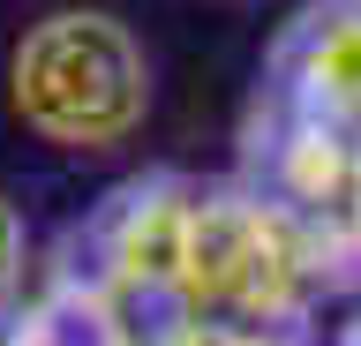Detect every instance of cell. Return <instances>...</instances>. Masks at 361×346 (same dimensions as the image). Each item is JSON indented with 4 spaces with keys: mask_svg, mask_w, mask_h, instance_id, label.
I'll return each instance as SVG.
<instances>
[{
    "mask_svg": "<svg viewBox=\"0 0 361 346\" xmlns=\"http://www.w3.org/2000/svg\"><path fill=\"white\" fill-rule=\"evenodd\" d=\"M0 346H135V331L121 323V309L106 294L45 271L38 294L23 301V316L0 331Z\"/></svg>",
    "mask_w": 361,
    "mask_h": 346,
    "instance_id": "cell-5",
    "label": "cell"
},
{
    "mask_svg": "<svg viewBox=\"0 0 361 346\" xmlns=\"http://www.w3.org/2000/svg\"><path fill=\"white\" fill-rule=\"evenodd\" d=\"M196 196H203V181L173 173V166L128 173L68 226L61 256L45 271L106 294L121 309V323L135 331V346H166L180 331V271H188Z\"/></svg>",
    "mask_w": 361,
    "mask_h": 346,
    "instance_id": "cell-2",
    "label": "cell"
},
{
    "mask_svg": "<svg viewBox=\"0 0 361 346\" xmlns=\"http://www.w3.org/2000/svg\"><path fill=\"white\" fill-rule=\"evenodd\" d=\"M331 346H361V294L338 309V331H331Z\"/></svg>",
    "mask_w": 361,
    "mask_h": 346,
    "instance_id": "cell-7",
    "label": "cell"
},
{
    "mask_svg": "<svg viewBox=\"0 0 361 346\" xmlns=\"http://www.w3.org/2000/svg\"><path fill=\"white\" fill-rule=\"evenodd\" d=\"M256 91L361 136V0H301L271 38Z\"/></svg>",
    "mask_w": 361,
    "mask_h": 346,
    "instance_id": "cell-4",
    "label": "cell"
},
{
    "mask_svg": "<svg viewBox=\"0 0 361 346\" xmlns=\"http://www.w3.org/2000/svg\"><path fill=\"white\" fill-rule=\"evenodd\" d=\"M8 106L38 143L68 159H106L151 121V61L106 8H53L8 53Z\"/></svg>",
    "mask_w": 361,
    "mask_h": 346,
    "instance_id": "cell-1",
    "label": "cell"
},
{
    "mask_svg": "<svg viewBox=\"0 0 361 346\" xmlns=\"http://www.w3.org/2000/svg\"><path fill=\"white\" fill-rule=\"evenodd\" d=\"M354 159H361V136L293 113V106H279L271 91L248 98V121H241V181L264 188L279 211L309 218L316 233H338V241L361 249V226H354Z\"/></svg>",
    "mask_w": 361,
    "mask_h": 346,
    "instance_id": "cell-3",
    "label": "cell"
},
{
    "mask_svg": "<svg viewBox=\"0 0 361 346\" xmlns=\"http://www.w3.org/2000/svg\"><path fill=\"white\" fill-rule=\"evenodd\" d=\"M38 264H30V226H23V211L0 196V331L23 316V301L38 294Z\"/></svg>",
    "mask_w": 361,
    "mask_h": 346,
    "instance_id": "cell-6",
    "label": "cell"
},
{
    "mask_svg": "<svg viewBox=\"0 0 361 346\" xmlns=\"http://www.w3.org/2000/svg\"><path fill=\"white\" fill-rule=\"evenodd\" d=\"M354 226H361V159H354Z\"/></svg>",
    "mask_w": 361,
    "mask_h": 346,
    "instance_id": "cell-8",
    "label": "cell"
}]
</instances>
